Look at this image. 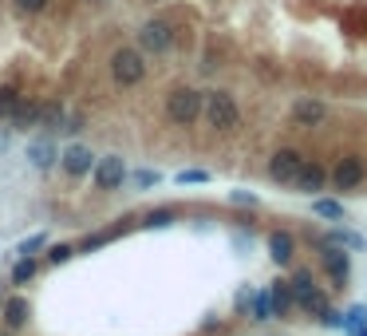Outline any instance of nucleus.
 <instances>
[{"mask_svg": "<svg viewBox=\"0 0 367 336\" xmlns=\"http://www.w3.org/2000/svg\"><path fill=\"white\" fill-rule=\"evenodd\" d=\"M79 127H83V115H79V111H76V115H68V111H63V119H60V131H71V135H76Z\"/></svg>", "mask_w": 367, "mask_h": 336, "instance_id": "nucleus-28", "label": "nucleus"}, {"mask_svg": "<svg viewBox=\"0 0 367 336\" xmlns=\"http://www.w3.org/2000/svg\"><path fill=\"white\" fill-rule=\"evenodd\" d=\"M210 174L205 170H186V174H178V182H205Z\"/></svg>", "mask_w": 367, "mask_h": 336, "instance_id": "nucleus-32", "label": "nucleus"}, {"mask_svg": "<svg viewBox=\"0 0 367 336\" xmlns=\"http://www.w3.org/2000/svg\"><path fill=\"white\" fill-rule=\"evenodd\" d=\"M4 325L9 328H24L28 325V301L24 297H9V301H4Z\"/></svg>", "mask_w": 367, "mask_h": 336, "instance_id": "nucleus-15", "label": "nucleus"}, {"mask_svg": "<svg viewBox=\"0 0 367 336\" xmlns=\"http://www.w3.org/2000/svg\"><path fill=\"white\" fill-rule=\"evenodd\" d=\"M43 242H48V238H43V233H36V238H28V242H20V250H16V253H24V258H32L36 250H43Z\"/></svg>", "mask_w": 367, "mask_h": 336, "instance_id": "nucleus-27", "label": "nucleus"}, {"mask_svg": "<svg viewBox=\"0 0 367 336\" xmlns=\"http://www.w3.org/2000/svg\"><path fill=\"white\" fill-rule=\"evenodd\" d=\"M43 4H48V0H16V9H20V12H40Z\"/></svg>", "mask_w": 367, "mask_h": 336, "instance_id": "nucleus-30", "label": "nucleus"}, {"mask_svg": "<svg viewBox=\"0 0 367 336\" xmlns=\"http://www.w3.org/2000/svg\"><path fill=\"white\" fill-rule=\"evenodd\" d=\"M328 119V103L324 99H316V95H304V99H296L292 103V127H320V123Z\"/></svg>", "mask_w": 367, "mask_h": 336, "instance_id": "nucleus-6", "label": "nucleus"}, {"mask_svg": "<svg viewBox=\"0 0 367 336\" xmlns=\"http://www.w3.org/2000/svg\"><path fill=\"white\" fill-rule=\"evenodd\" d=\"M95 186L99 190H119L123 178H127V166H123L119 155H107V158H95Z\"/></svg>", "mask_w": 367, "mask_h": 336, "instance_id": "nucleus-8", "label": "nucleus"}, {"mask_svg": "<svg viewBox=\"0 0 367 336\" xmlns=\"http://www.w3.org/2000/svg\"><path fill=\"white\" fill-rule=\"evenodd\" d=\"M328 245H351V250H359V245H363V238H356V233H343V230H336L332 238H328Z\"/></svg>", "mask_w": 367, "mask_h": 336, "instance_id": "nucleus-25", "label": "nucleus"}, {"mask_svg": "<svg viewBox=\"0 0 367 336\" xmlns=\"http://www.w3.org/2000/svg\"><path fill=\"white\" fill-rule=\"evenodd\" d=\"M292 301H296V297H304V293H312V289H316V285H312V273H308V269H296V277H292Z\"/></svg>", "mask_w": 367, "mask_h": 336, "instance_id": "nucleus-19", "label": "nucleus"}, {"mask_svg": "<svg viewBox=\"0 0 367 336\" xmlns=\"http://www.w3.org/2000/svg\"><path fill=\"white\" fill-rule=\"evenodd\" d=\"M32 273H36V261H32V258H24V261H16V269H12V281L20 285V281H28Z\"/></svg>", "mask_w": 367, "mask_h": 336, "instance_id": "nucleus-26", "label": "nucleus"}, {"mask_svg": "<svg viewBox=\"0 0 367 336\" xmlns=\"http://www.w3.org/2000/svg\"><path fill=\"white\" fill-rule=\"evenodd\" d=\"M292 250H296V242H292V233L276 230L273 238H269V253H273V261H276V265H289V261H292Z\"/></svg>", "mask_w": 367, "mask_h": 336, "instance_id": "nucleus-14", "label": "nucleus"}, {"mask_svg": "<svg viewBox=\"0 0 367 336\" xmlns=\"http://www.w3.org/2000/svg\"><path fill=\"white\" fill-rule=\"evenodd\" d=\"M320 261H324L328 277H332L336 285H343V281H348V273H351V261H348V253H343L340 245H324V253H320Z\"/></svg>", "mask_w": 367, "mask_h": 336, "instance_id": "nucleus-10", "label": "nucleus"}, {"mask_svg": "<svg viewBox=\"0 0 367 336\" xmlns=\"http://www.w3.org/2000/svg\"><path fill=\"white\" fill-rule=\"evenodd\" d=\"M36 115H40V103H28V99H16V107L9 111L12 131H28V127H36Z\"/></svg>", "mask_w": 367, "mask_h": 336, "instance_id": "nucleus-13", "label": "nucleus"}, {"mask_svg": "<svg viewBox=\"0 0 367 336\" xmlns=\"http://www.w3.org/2000/svg\"><path fill=\"white\" fill-rule=\"evenodd\" d=\"M202 99L205 95L197 87H178V91L166 95V119L178 123V127H190V123L202 119Z\"/></svg>", "mask_w": 367, "mask_h": 336, "instance_id": "nucleus-3", "label": "nucleus"}, {"mask_svg": "<svg viewBox=\"0 0 367 336\" xmlns=\"http://www.w3.org/2000/svg\"><path fill=\"white\" fill-rule=\"evenodd\" d=\"M28 158H32V166L48 170V166L60 163V151H56V143H51V138H36V143H28Z\"/></svg>", "mask_w": 367, "mask_h": 336, "instance_id": "nucleus-12", "label": "nucleus"}, {"mask_svg": "<svg viewBox=\"0 0 367 336\" xmlns=\"http://www.w3.org/2000/svg\"><path fill=\"white\" fill-rule=\"evenodd\" d=\"M158 182V174H150V170H138L135 174V186H154Z\"/></svg>", "mask_w": 367, "mask_h": 336, "instance_id": "nucleus-31", "label": "nucleus"}, {"mask_svg": "<svg viewBox=\"0 0 367 336\" xmlns=\"http://www.w3.org/2000/svg\"><path fill=\"white\" fill-rule=\"evenodd\" d=\"M174 222V210H154V214H146V225L150 230H162V225Z\"/></svg>", "mask_w": 367, "mask_h": 336, "instance_id": "nucleus-24", "label": "nucleus"}, {"mask_svg": "<svg viewBox=\"0 0 367 336\" xmlns=\"http://www.w3.org/2000/svg\"><path fill=\"white\" fill-rule=\"evenodd\" d=\"M202 115H205V123H210L214 131H222V135H229V131L241 127V107H237V99H233L229 91H205Z\"/></svg>", "mask_w": 367, "mask_h": 336, "instance_id": "nucleus-1", "label": "nucleus"}, {"mask_svg": "<svg viewBox=\"0 0 367 336\" xmlns=\"http://www.w3.org/2000/svg\"><path fill=\"white\" fill-rule=\"evenodd\" d=\"M60 166L71 174V178H83V174L95 166V155H91L87 147H79V143H76V147H68V151L60 155Z\"/></svg>", "mask_w": 367, "mask_h": 336, "instance_id": "nucleus-9", "label": "nucleus"}, {"mask_svg": "<svg viewBox=\"0 0 367 336\" xmlns=\"http://www.w3.org/2000/svg\"><path fill=\"white\" fill-rule=\"evenodd\" d=\"M296 305L304 312H316V317H324V312H328V297L316 293V289H312V293H304V297H296Z\"/></svg>", "mask_w": 367, "mask_h": 336, "instance_id": "nucleus-18", "label": "nucleus"}, {"mask_svg": "<svg viewBox=\"0 0 367 336\" xmlns=\"http://www.w3.org/2000/svg\"><path fill=\"white\" fill-rule=\"evenodd\" d=\"M16 99H20V91L12 83H0V119H9V111L16 107Z\"/></svg>", "mask_w": 367, "mask_h": 336, "instance_id": "nucleus-21", "label": "nucleus"}, {"mask_svg": "<svg viewBox=\"0 0 367 336\" xmlns=\"http://www.w3.org/2000/svg\"><path fill=\"white\" fill-rule=\"evenodd\" d=\"M300 166H304V155L292 151V147H281L273 158H269V178H273V182H289V186H292V178L300 174Z\"/></svg>", "mask_w": 367, "mask_h": 336, "instance_id": "nucleus-5", "label": "nucleus"}, {"mask_svg": "<svg viewBox=\"0 0 367 336\" xmlns=\"http://www.w3.org/2000/svg\"><path fill=\"white\" fill-rule=\"evenodd\" d=\"M340 325H343V328H348V332H351V336H356V332H359V328H363V325H367V309H363V305H356V309H348V317H343V320H340Z\"/></svg>", "mask_w": 367, "mask_h": 336, "instance_id": "nucleus-20", "label": "nucleus"}, {"mask_svg": "<svg viewBox=\"0 0 367 336\" xmlns=\"http://www.w3.org/2000/svg\"><path fill=\"white\" fill-rule=\"evenodd\" d=\"M269 301H273V312L276 317H284L292 305V285L289 281H273V289H269Z\"/></svg>", "mask_w": 367, "mask_h": 336, "instance_id": "nucleus-16", "label": "nucleus"}, {"mask_svg": "<svg viewBox=\"0 0 367 336\" xmlns=\"http://www.w3.org/2000/svg\"><path fill=\"white\" fill-rule=\"evenodd\" d=\"M324 182H328L324 166H316V163H308L304 158V166H300V174L292 178V186H296L300 194H316V190H324Z\"/></svg>", "mask_w": 367, "mask_h": 336, "instance_id": "nucleus-11", "label": "nucleus"}, {"mask_svg": "<svg viewBox=\"0 0 367 336\" xmlns=\"http://www.w3.org/2000/svg\"><path fill=\"white\" fill-rule=\"evenodd\" d=\"M363 178H367V163L359 155L340 158V166L332 170V186L336 190H356V186H363Z\"/></svg>", "mask_w": 367, "mask_h": 336, "instance_id": "nucleus-7", "label": "nucleus"}, {"mask_svg": "<svg viewBox=\"0 0 367 336\" xmlns=\"http://www.w3.org/2000/svg\"><path fill=\"white\" fill-rule=\"evenodd\" d=\"M312 210H316L320 218H343V206H340V202H328V198H316V202H312Z\"/></svg>", "mask_w": 367, "mask_h": 336, "instance_id": "nucleus-23", "label": "nucleus"}, {"mask_svg": "<svg viewBox=\"0 0 367 336\" xmlns=\"http://www.w3.org/2000/svg\"><path fill=\"white\" fill-rule=\"evenodd\" d=\"M107 68H111V79L119 87H135L146 79V56L138 52L135 44H123V48H115L111 60H107Z\"/></svg>", "mask_w": 367, "mask_h": 336, "instance_id": "nucleus-2", "label": "nucleus"}, {"mask_svg": "<svg viewBox=\"0 0 367 336\" xmlns=\"http://www.w3.org/2000/svg\"><path fill=\"white\" fill-rule=\"evenodd\" d=\"M356 336H367V328H359V332H356Z\"/></svg>", "mask_w": 367, "mask_h": 336, "instance_id": "nucleus-33", "label": "nucleus"}, {"mask_svg": "<svg viewBox=\"0 0 367 336\" xmlns=\"http://www.w3.org/2000/svg\"><path fill=\"white\" fill-rule=\"evenodd\" d=\"M60 119H63V107L60 103H43L40 115H36V123H40V127H48V131H60Z\"/></svg>", "mask_w": 367, "mask_h": 336, "instance_id": "nucleus-17", "label": "nucleus"}, {"mask_svg": "<svg viewBox=\"0 0 367 336\" xmlns=\"http://www.w3.org/2000/svg\"><path fill=\"white\" fill-rule=\"evenodd\" d=\"M143 56H166L174 48V28L170 20H146L138 28V44H135Z\"/></svg>", "mask_w": 367, "mask_h": 336, "instance_id": "nucleus-4", "label": "nucleus"}, {"mask_svg": "<svg viewBox=\"0 0 367 336\" xmlns=\"http://www.w3.org/2000/svg\"><path fill=\"white\" fill-rule=\"evenodd\" d=\"M71 253H76V250H71V245L63 242V245H56V250L48 253V261H51V265H60V261H68V258H71Z\"/></svg>", "mask_w": 367, "mask_h": 336, "instance_id": "nucleus-29", "label": "nucleus"}, {"mask_svg": "<svg viewBox=\"0 0 367 336\" xmlns=\"http://www.w3.org/2000/svg\"><path fill=\"white\" fill-rule=\"evenodd\" d=\"M273 317V301H269V293H257L253 297V320H269Z\"/></svg>", "mask_w": 367, "mask_h": 336, "instance_id": "nucleus-22", "label": "nucleus"}]
</instances>
